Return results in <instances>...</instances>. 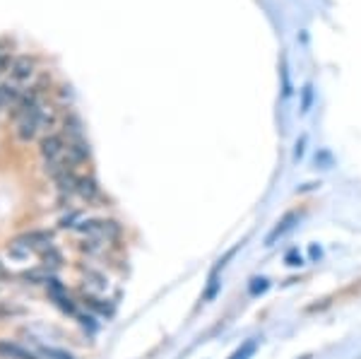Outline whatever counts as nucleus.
Wrapping results in <instances>:
<instances>
[{
	"instance_id": "1",
	"label": "nucleus",
	"mask_w": 361,
	"mask_h": 359,
	"mask_svg": "<svg viewBox=\"0 0 361 359\" xmlns=\"http://www.w3.org/2000/svg\"><path fill=\"white\" fill-rule=\"evenodd\" d=\"M66 150H68V140L63 133H46V135L39 140V152L44 157V164H58V162L66 159Z\"/></svg>"
},
{
	"instance_id": "2",
	"label": "nucleus",
	"mask_w": 361,
	"mask_h": 359,
	"mask_svg": "<svg viewBox=\"0 0 361 359\" xmlns=\"http://www.w3.org/2000/svg\"><path fill=\"white\" fill-rule=\"evenodd\" d=\"M42 116H44V104L37 109H32L29 114H25L22 118H17V140L20 142H29L37 138V133L42 130Z\"/></svg>"
},
{
	"instance_id": "3",
	"label": "nucleus",
	"mask_w": 361,
	"mask_h": 359,
	"mask_svg": "<svg viewBox=\"0 0 361 359\" xmlns=\"http://www.w3.org/2000/svg\"><path fill=\"white\" fill-rule=\"evenodd\" d=\"M10 78L15 83H32L37 78V58L29 56V54H22V56H15L13 61V68H10Z\"/></svg>"
},
{
	"instance_id": "4",
	"label": "nucleus",
	"mask_w": 361,
	"mask_h": 359,
	"mask_svg": "<svg viewBox=\"0 0 361 359\" xmlns=\"http://www.w3.org/2000/svg\"><path fill=\"white\" fill-rule=\"evenodd\" d=\"M66 157L73 166L82 164V162L90 159V142H87L85 138H80V140H68Z\"/></svg>"
},
{
	"instance_id": "5",
	"label": "nucleus",
	"mask_w": 361,
	"mask_h": 359,
	"mask_svg": "<svg viewBox=\"0 0 361 359\" xmlns=\"http://www.w3.org/2000/svg\"><path fill=\"white\" fill-rule=\"evenodd\" d=\"M63 135H66V140H80V138H85V126L75 111H68V116L63 118Z\"/></svg>"
},
{
	"instance_id": "6",
	"label": "nucleus",
	"mask_w": 361,
	"mask_h": 359,
	"mask_svg": "<svg viewBox=\"0 0 361 359\" xmlns=\"http://www.w3.org/2000/svg\"><path fill=\"white\" fill-rule=\"evenodd\" d=\"M0 357L3 359H39L37 355L25 350L22 345H15V343H10V340H0Z\"/></svg>"
},
{
	"instance_id": "7",
	"label": "nucleus",
	"mask_w": 361,
	"mask_h": 359,
	"mask_svg": "<svg viewBox=\"0 0 361 359\" xmlns=\"http://www.w3.org/2000/svg\"><path fill=\"white\" fill-rule=\"evenodd\" d=\"M22 92H25V87H22L20 83H15V80H3L0 83V95H3V104H15L20 102Z\"/></svg>"
},
{
	"instance_id": "8",
	"label": "nucleus",
	"mask_w": 361,
	"mask_h": 359,
	"mask_svg": "<svg viewBox=\"0 0 361 359\" xmlns=\"http://www.w3.org/2000/svg\"><path fill=\"white\" fill-rule=\"evenodd\" d=\"M75 193L82 195L85 200H94L99 195V186L97 181L92 176H80L78 178V188H75Z\"/></svg>"
},
{
	"instance_id": "9",
	"label": "nucleus",
	"mask_w": 361,
	"mask_h": 359,
	"mask_svg": "<svg viewBox=\"0 0 361 359\" xmlns=\"http://www.w3.org/2000/svg\"><path fill=\"white\" fill-rule=\"evenodd\" d=\"M42 258H44V263H46V265H51V268H58V265H61V260H63V258H61V253H58L54 246H49V251H44V256H42Z\"/></svg>"
},
{
	"instance_id": "10",
	"label": "nucleus",
	"mask_w": 361,
	"mask_h": 359,
	"mask_svg": "<svg viewBox=\"0 0 361 359\" xmlns=\"http://www.w3.org/2000/svg\"><path fill=\"white\" fill-rule=\"evenodd\" d=\"M44 355L49 357V359H73L68 355V352H63V350H56V347H44Z\"/></svg>"
},
{
	"instance_id": "11",
	"label": "nucleus",
	"mask_w": 361,
	"mask_h": 359,
	"mask_svg": "<svg viewBox=\"0 0 361 359\" xmlns=\"http://www.w3.org/2000/svg\"><path fill=\"white\" fill-rule=\"evenodd\" d=\"M311 102H313V87H311V85H306V90H304V102H301V111H308V109H311Z\"/></svg>"
},
{
	"instance_id": "12",
	"label": "nucleus",
	"mask_w": 361,
	"mask_h": 359,
	"mask_svg": "<svg viewBox=\"0 0 361 359\" xmlns=\"http://www.w3.org/2000/svg\"><path fill=\"white\" fill-rule=\"evenodd\" d=\"M253 282H255V285L250 287V292H253V294L265 292V289H267V280H265V277H260V280H253Z\"/></svg>"
},
{
	"instance_id": "13",
	"label": "nucleus",
	"mask_w": 361,
	"mask_h": 359,
	"mask_svg": "<svg viewBox=\"0 0 361 359\" xmlns=\"http://www.w3.org/2000/svg\"><path fill=\"white\" fill-rule=\"evenodd\" d=\"M217 289H219V282H217V277L212 275V285H209L207 294H205V299H207V302H209V299H214V294H217Z\"/></svg>"
},
{
	"instance_id": "14",
	"label": "nucleus",
	"mask_w": 361,
	"mask_h": 359,
	"mask_svg": "<svg viewBox=\"0 0 361 359\" xmlns=\"http://www.w3.org/2000/svg\"><path fill=\"white\" fill-rule=\"evenodd\" d=\"M253 350H255V343H248L246 347H243L241 352H236V355L231 357V359H243V357H246V355H250V352H253Z\"/></svg>"
},
{
	"instance_id": "15",
	"label": "nucleus",
	"mask_w": 361,
	"mask_h": 359,
	"mask_svg": "<svg viewBox=\"0 0 361 359\" xmlns=\"http://www.w3.org/2000/svg\"><path fill=\"white\" fill-rule=\"evenodd\" d=\"M287 263H289V265H304V260H301V256L296 258L294 253H292V256H287Z\"/></svg>"
},
{
	"instance_id": "16",
	"label": "nucleus",
	"mask_w": 361,
	"mask_h": 359,
	"mask_svg": "<svg viewBox=\"0 0 361 359\" xmlns=\"http://www.w3.org/2000/svg\"><path fill=\"white\" fill-rule=\"evenodd\" d=\"M10 273H8V268L3 265V260H0V280H8Z\"/></svg>"
},
{
	"instance_id": "17",
	"label": "nucleus",
	"mask_w": 361,
	"mask_h": 359,
	"mask_svg": "<svg viewBox=\"0 0 361 359\" xmlns=\"http://www.w3.org/2000/svg\"><path fill=\"white\" fill-rule=\"evenodd\" d=\"M296 157H301V154H304V140H299V142H296Z\"/></svg>"
},
{
	"instance_id": "18",
	"label": "nucleus",
	"mask_w": 361,
	"mask_h": 359,
	"mask_svg": "<svg viewBox=\"0 0 361 359\" xmlns=\"http://www.w3.org/2000/svg\"><path fill=\"white\" fill-rule=\"evenodd\" d=\"M3 54H8V46H5V42H0V58H3Z\"/></svg>"
}]
</instances>
